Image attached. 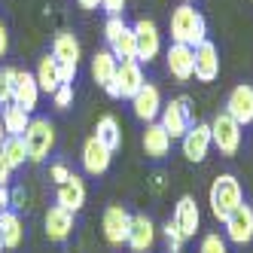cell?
<instances>
[{
  "label": "cell",
  "instance_id": "19",
  "mask_svg": "<svg viewBox=\"0 0 253 253\" xmlns=\"http://www.w3.org/2000/svg\"><path fill=\"white\" fill-rule=\"evenodd\" d=\"M55 202H58V208H64L70 213L83 211V205H85V183H83L77 174H70V180H64V183L58 186Z\"/></svg>",
  "mask_w": 253,
  "mask_h": 253
},
{
  "label": "cell",
  "instance_id": "1",
  "mask_svg": "<svg viewBox=\"0 0 253 253\" xmlns=\"http://www.w3.org/2000/svg\"><path fill=\"white\" fill-rule=\"evenodd\" d=\"M171 40L174 43H183L189 49H195L198 43L208 40V25H205V15L198 12L192 3H180L171 12Z\"/></svg>",
  "mask_w": 253,
  "mask_h": 253
},
{
  "label": "cell",
  "instance_id": "17",
  "mask_svg": "<svg viewBox=\"0 0 253 253\" xmlns=\"http://www.w3.org/2000/svg\"><path fill=\"white\" fill-rule=\"evenodd\" d=\"M156 244V226L147 213H131V232H128V247L134 253H150Z\"/></svg>",
  "mask_w": 253,
  "mask_h": 253
},
{
  "label": "cell",
  "instance_id": "16",
  "mask_svg": "<svg viewBox=\"0 0 253 253\" xmlns=\"http://www.w3.org/2000/svg\"><path fill=\"white\" fill-rule=\"evenodd\" d=\"M171 220L177 223L180 232H183V238H192V235L198 232V226H202V211H198L192 195H180V202L174 205V216H171Z\"/></svg>",
  "mask_w": 253,
  "mask_h": 253
},
{
  "label": "cell",
  "instance_id": "12",
  "mask_svg": "<svg viewBox=\"0 0 253 253\" xmlns=\"http://www.w3.org/2000/svg\"><path fill=\"white\" fill-rule=\"evenodd\" d=\"M113 83L119 85V98H128V101H131V98L140 92V85L147 83L140 61H137V58H125V61H119V67H116V80H113Z\"/></svg>",
  "mask_w": 253,
  "mask_h": 253
},
{
  "label": "cell",
  "instance_id": "14",
  "mask_svg": "<svg viewBox=\"0 0 253 253\" xmlns=\"http://www.w3.org/2000/svg\"><path fill=\"white\" fill-rule=\"evenodd\" d=\"M110 162H113V150L104 147L95 134L83 143V168H85V174L98 177V174H104L107 168H110Z\"/></svg>",
  "mask_w": 253,
  "mask_h": 253
},
{
  "label": "cell",
  "instance_id": "27",
  "mask_svg": "<svg viewBox=\"0 0 253 253\" xmlns=\"http://www.w3.org/2000/svg\"><path fill=\"white\" fill-rule=\"evenodd\" d=\"M95 137L104 143V147H110L113 153L122 147V128H119V122H116V116H101L98 119V125H95Z\"/></svg>",
  "mask_w": 253,
  "mask_h": 253
},
{
  "label": "cell",
  "instance_id": "31",
  "mask_svg": "<svg viewBox=\"0 0 253 253\" xmlns=\"http://www.w3.org/2000/svg\"><path fill=\"white\" fill-rule=\"evenodd\" d=\"M15 67H0V104H12V88H15Z\"/></svg>",
  "mask_w": 253,
  "mask_h": 253
},
{
  "label": "cell",
  "instance_id": "13",
  "mask_svg": "<svg viewBox=\"0 0 253 253\" xmlns=\"http://www.w3.org/2000/svg\"><path fill=\"white\" fill-rule=\"evenodd\" d=\"M131 110H134V116L140 122H156L159 113H162V92H159V85L143 83L140 92L131 98Z\"/></svg>",
  "mask_w": 253,
  "mask_h": 253
},
{
  "label": "cell",
  "instance_id": "43",
  "mask_svg": "<svg viewBox=\"0 0 253 253\" xmlns=\"http://www.w3.org/2000/svg\"><path fill=\"white\" fill-rule=\"evenodd\" d=\"M3 250H6V247H3V238H0V253H3Z\"/></svg>",
  "mask_w": 253,
  "mask_h": 253
},
{
  "label": "cell",
  "instance_id": "20",
  "mask_svg": "<svg viewBox=\"0 0 253 253\" xmlns=\"http://www.w3.org/2000/svg\"><path fill=\"white\" fill-rule=\"evenodd\" d=\"M70 232H74V213L64 211V208H49L46 213V235L49 241H67Z\"/></svg>",
  "mask_w": 253,
  "mask_h": 253
},
{
  "label": "cell",
  "instance_id": "40",
  "mask_svg": "<svg viewBox=\"0 0 253 253\" xmlns=\"http://www.w3.org/2000/svg\"><path fill=\"white\" fill-rule=\"evenodd\" d=\"M9 174H12V168L3 162V156H0V186H6V183H9Z\"/></svg>",
  "mask_w": 253,
  "mask_h": 253
},
{
  "label": "cell",
  "instance_id": "37",
  "mask_svg": "<svg viewBox=\"0 0 253 253\" xmlns=\"http://www.w3.org/2000/svg\"><path fill=\"white\" fill-rule=\"evenodd\" d=\"M58 74H61V83H70V85H74V77H77V64H58Z\"/></svg>",
  "mask_w": 253,
  "mask_h": 253
},
{
  "label": "cell",
  "instance_id": "7",
  "mask_svg": "<svg viewBox=\"0 0 253 253\" xmlns=\"http://www.w3.org/2000/svg\"><path fill=\"white\" fill-rule=\"evenodd\" d=\"M131 28H134V40H137V61L140 64H150L153 58H159V52H162L159 25L153 19H137Z\"/></svg>",
  "mask_w": 253,
  "mask_h": 253
},
{
  "label": "cell",
  "instance_id": "36",
  "mask_svg": "<svg viewBox=\"0 0 253 253\" xmlns=\"http://www.w3.org/2000/svg\"><path fill=\"white\" fill-rule=\"evenodd\" d=\"M49 177L61 186L64 180H70V168H67V165H52V168H49Z\"/></svg>",
  "mask_w": 253,
  "mask_h": 253
},
{
  "label": "cell",
  "instance_id": "2",
  "mask_svg": "<svg viewBox=\"0 0 253 253\" xmlns=\"http://www.w3.org/2000/svg\"><path fill=\"white\" fill-rule=\"evenodd\" d=\"M208 205H211V213L213 220H226V216L244 205V192H241V183L235 174H220L211 183V192H208Z\"/></svg>",
  "mask_w": 253,
  "mask_h": 253
},
{
  "label": "cell",
  "instance_id": "41",
  "mask_svg": "<svg viewBox=\"0 0 253 253\" xmlns=\"http://www.w3.org/2000/svg\"><path fill=\"white\" fill-rule=\"evenodd\" d=\"M77 3H80L83 9H88V12H92V9H98V6H101V0H77Z\"/></svg>",
  "mask_w": 253,
  "mask_h": 253
},
{
  "label": "cell",
  "instance_id": "30",
  "mask_svg": "<svg viewBox=\"0 0 253 253\" xmlns=\"http://www.w3.org/2000/svg\"><path fill=\"white\" fill-rule=\"evenodd\" d=\"M162 235H165L168 253H183V244H186V238H183V232L177 229V223H174V220H168L165 226H162Z\"/></svg>",
  "mask_w": 253,
  "mask_h": 253
},
{
  "label": "cell",
  "instance_id": "9",
  "mask_svg": "<svg viewBox=\"0 0 253 253\" xmlns=\"http://www.w3.org/2000/svg\"><path fill=\"white\" fill-rule=\"evenodd\" d=\"M223 223H226V241L241 244V247L253 241V208L250 205H238Z\"/></svg>",
  "mask_w": 253,
  "mask_h": 253
},
{
  "label": "cell",
  "instance_id": "4",
  "mask_svg": "<svg viewBox=\"0 0 253 253\" xmlns=\"http://www.w3.org/2000/svg\"><path fill=\"white\" fill-rule=\"evenodd\" d=\"M211 140L220 150V156H235L241 150V125L235 122L226 110L211 119Z\"/></svg>",
  "mask_w": 253,
  "mask_h": 253
},
{
  "label": "cell",
  "instance_id": "22",
  "mask_svg": "<svg viewBox=\"0 0 253 253\" xmlns=\"http://www.w3.org/2000/svg\"><path fill=\"white\" fill-rule=\"evenodd\" d=\"M116 67H119V61H116L113 52L110 49H98L95 55H92V80L101 88H107V85L116 80Z\"/></svg>",
  "mask_w": 253,
  "mask_h": 253
},
{
  "label": "cell",
  "instance_id": "3",
  "mask_svg": "<svg viewBox=\"0 0 253 253\" xmlns=\"http://www.w3.org/2000/svg\"><path fill=\"white\" fill-rule=\"evenodd\" d=\"M156 122L171 134V140L183 137L189 131V125H192V101L186 95H180V98H174L168 104H162V113H159Z\"/></svg>",
  "mask_w": 253,
  "mask_h": 253
},
{
  "label": "cell",
  "instance_id": "28",
  "mask_svg": "<svg viewBox=\"0 0 253 253\" xmlns=\"http://www.w3.org/2000/svg\"><path fill=\"white\" fill-rule=\"evenodd\" d=\"M0 156H3V162L15 171V168H22L25 165V159H28V147H25V137H6L3 140V147H0Z\"/></svg>",
  "mask_w": 253,
  "mask_h": 253
},
{
  "label": "cell",
  "instance_id": "44",
  "mask_svg": "<svg viewBox=\"0 0 253 253\" xmlns=\"http://www.w3.org/2000/svg\"><path fill=\"white\" fill-rule=\"evenodd\" d=\"M183 3H189V0H183Z\"/></svg>",
  "mask_w": 253,
  "mask_h": 253
},
{
  "label": "cell",
  "instance_id": "11",
  "mask_svg": "<svg viewBox=\"0 0 253 253\" xmlns=\"http://www.w3.org/2000/svg\"><path fill=\"white\" fill-rule=\"evenodd\" d=\"M226 113L235 119L244 128V125L253 122V85L241 83V85H235L229 98H226Z\"/></svg>",
  "mask_w": 253,
  "mask_h": 253
},
{
  "label": "cell",
  "instance_id": "5",
  "mask_svg": "<svg viewBox=\"0 0 253 253\" xmlns=\"http://www.w3.org/2000/svg\"><path fill=\"white\" fill-rule=\"evenodd\" d=\"M25 147H28L31 162H43L49 150L55 147V125L49 119H31L28 131H25Z\"/></svg>",
  "mask_w": 253,
  "mask_h": 253
},
{
  "label": "cell",
  "instance_id": "42",
  "mask_svg": "<svg viewBox=\"0 0 253 253\" xmlns=\"http://www.w3.org/2000/svg\"><path fill=\"white\" fill-rule=\"evenodd\" d=\"M9 134H6V128H3V122H0V147H3V140H6Z\"/></svg>",
  "mask_w": 253,
  "mask_h": 253
},
{
  "label": "cell",
  "instance_id": "32",
  "mask_svg": "<svg viewBox=\"0 0 253 253\" xmlns=\"http://www.w3.org/2000/svg\"><path fill=\"white\" fill-rule=\"evenodd\" d=\"M198 253H229V247H226V238H220L216 232L205 235V238H202V247H198Z\"/></svg>",
  "mask_w": 253,
  "mask_h": 253
},
{
  "label": "cell",
  "instance_id": "25",
  "mask_svg": "<svg viewBox=\"0 0 253 253\" xmlns=\"http://www.w3.org/2000/svg\"><path fill=\"white\" fill-rule=\"evenodd\" d=\"M52 58L58 64H80V40L74 34L61 31L55 37V43H52Z\"/></svg>",
  "mask_w": 253,
  "mask_h": 253
},
{
  "label": "cell",
  "instance_id": "29",
  "mask_svg": "<svg viewBox=\"0 0 253 253\" xmlns=\"http://www.w3.org/2000/svg\"><path fill=\"white\" fill-rule=\"evenodd\" d=\"M110 52L116 55V61H125V58H137V40H134V28L128 25L119 37H116V43L110 46Z\"/></svg>",
  "mask_w": 253,
  "mask_h": 253
},
{
  "label": "cell",
  "instance_id": "35",
  "mask_svg": "<svg viewBox=\"0 0 253 253\" xmlns=\"http://www.w3.org/2000/svg\"><path fill=\"white\" fill-rule=\"evenodd\" d=\"M101 9L107 12V19H116L125 12V0H101Z\"/></svg>",
  "mask_w": 253,
  "mask_h": 253
},
{
  "label": "cell",
  "instance_id": "21",
  "mask_svg": "<svg viewBox=\"0 0 253 253\" xmlns=\"http://www.w3.org/2000/svg\"><path fill=\"white\" fill-rule=\"evenodd\" d=\"M171 150V134L162 128L159 122H147V131H143V153L150 159H165Z\"/></svg>",
  "mask_w": 253,
  "mask_h": 253
},
{
  "label": "cell",
  "instance_id": "38",
  "mask_svg": "<svg viewBox=\"0 0 253 253\" xmlns=\"http://www.w3.org/2000/svg\"><path fill=\"white\" fill-rule=\"evenodd\" d=\"M6 49H9V31H6L3 19H0V58L6 55Z\"/></svg>",
  "mask_w": 253,
  "mask_h": 253
},
{
  "label": "cell",
  "instance_id": "23",
  "mask_svg": "<svg viewBox=\"0 0 253 253\" xmlns=\"http://www.w3.org/2000/svg\"><path fill=\"white\" fill-rule=\"evenodd\" d=\"M0 238H3V247L6 250H15L25 238V229H22V220L15 211H0Z\"/></svg>",
  "mask_w": 253,
  "mask_h": 253
},
{
  "label": "cell",
  "instance_id": "15",
  "mask_svg": "<svg viewBox=\"0 0 253 253\" xmlns=\"http://www.w3.org/2000/svg\"><path fill=\"white\" fill-rule=\"evenodd\" d=\"M220 77V52L211 40L195 46V80L198 83H213Z\"/></svg>",
  "mask_w": 253,
  "mask_h": 253
},
{
  "label": "cell",
  "instance_id": "39",
  "mask_svg": "<svg viewBox=\"0 0 253 253\" xmlns=\"http://www.w3.org/2000/svg\"><path fill=\"white\" fill-rule=\"evenodd\" d=\"M9 205H12V192H9V186H0V211H9Z\"/></svg>",
  "mask_w": 253,
  "mask_h": 253
},
{
  "label": "cell",
  "instance_id": "8",
  "mask_svg": "<svg viewBox=\"0 0 253 253\" xmlns=\"http://www.w3.org/2000/svg\"><path fill=\"white\" fill-rule=\"evenodd\" d=\"M180 143H183V156L189 162H205L213 140H211V122H195L189 125V131L180 137Z\"/></svg>",
  "mask_w": 253,
  "mask_h": 253
},
{
  "label": "cell",
  "instance_id": "24",
  "mask_svg": "<svg viewBox=\"0 0 253 253\" xmlns=\"http://www.w3.org/2000/svg\"><path fill=\"white\" fill-rule=\"evenodd\" d=\"M37 85H40V92L46 95H55L58 92V85H61V74H58V61L52 58V55H43L40 64H37Z\"/></svg>",
  "mask_w": 253,
  "mask_h": 253
},
{
  "label": "cell",
  "instance_id": "33",
  "mask_svg": "<svg viewBox=\"0 0 253 253\" xmlns=\"http://www.w3.org/2000/svg\"><path fill=\"white\" fill-rule=\"evenodd\" d=\"M125 28H128V25L122 22V15H116V19H107V25H104V40H107V46H113L116 37H119Z\"/></svg>",
  "mask_w": 253,
  "mask_h": 253
},
{
  "label": "cell",
  "instance_id": "26",
  "mask_svg": "<svg viewBox=\"0 0 253 253\" xmlns=\"http://www.w3.org/2000/svg\"><path fill=\"white\" fill-rule=\"evenodd\" d=\"M0 122H3V128H6L9 137H25L28 125H31V113L22 110L19 104H6V110H3V116H0Z\"/></svg>",
  "mask_w": 253,
  "mask_h": 253
},
{
  "label": "cell",
  "instance_id": "6",
  "mask_svg": "<svg viewBox=\"0 0 253 253\" xmlns=\"http://www.w3.org/2000/svg\"><path fill=\"white\" fill-rule=\"evenodd\" d=\"M101 229H104V238L110 247H122L128 244V232H131V213L125 211L122 205H110L101 216Z\"/></svg>",
  "mask_w": 253,
  "mask_h": 253
},
{
  "label": "cell",
  "instance_id": "34",
  "mask_svg": "<svg viewBox=\"0 0 253 253\" xmlns=\"http://www.w3.org/2000/svg\"><path fill=\"white\" fill-rule=\"evenodd\" d=\"M52 101H55L58 110H67V107L74 104V85H70V83H61V85H58V92L52 95Z\"/></svg>",
  "mask_w": 253,
  "mask_h": 253
},
{
  "label": "cell",
  "instance_id": "10",
  "mask_svg": "<svg viewBox=\"0 0 253 253\" xmlns=\"http://www.w3.org/2000/svg\"><path fill=\"white\" fill-rule=\"evenodd\" d=\"M165 64H168V74L177 83H189L195 77V49H189L183 43H171V49L165 52Z\"/></svg>",
  "mask_w": 253,
  "mask_h": 253
},
{
  "label": "cell",
  "instance_id": "18",
  "mask_svg": "<svg viewBox=\"0 0 253 253\" xmlns=\"http://www.w3.org/2000/svg\"><path fill=\"white\" fill-rule=\"evenodd\" d=\"M37 101H40L37 77L28 74V70H19V74H15V88H12V104H19L22 110L34 113L37 110Z\"/></svg>",
  "mask_w": 253,
  "mask_h": 253
}]
</instances>
